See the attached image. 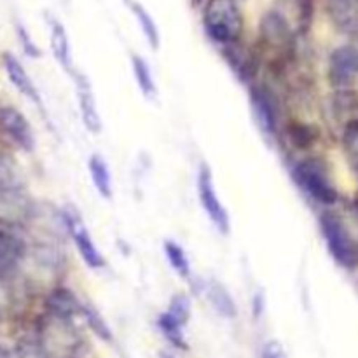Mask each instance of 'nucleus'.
Here are the masks:
<instances>
[{
  "mask_svg": "<svg viewBox=\"0 0 358 358\" xmlns=\"http://www.w3.org/2000/svg\"><path fill=\"white\" fill-rule=\"evenodd\" d=\"M203 21L208 37L224 45L238 41L243 28V17L236 0H210Z\"/></svg>",
  "mask_w": 358,
  "mask_h": 358,
  "instance_id": "1",
  "label": "nucleus"
},
{
  "mask_svg": "<svg viewBox=\"0 0 358 358\" xmlns=\"http://www.w3.org/2000/svg\"><path fill=\"white\" fill-rule=\"evenodd\" d=\"M320 229L334 261L346 269L357 268L358 245L341 217L332 212H324L320 217Z\"/></svg>",
  "mask_w": 358,
  "mask_h": 358,
  "instance_id": "2",
  "label": "nucleus"
},
{
  "mask_svg": "<svg viewBox=\"0 0 358 358\" xmlns=\"http://www.w3.org/2000/svg\"><path fill=\"white\" fill-rule=\"evenodd\" d=\"M294 177L304 192H308V196H311L315 201L322 205H334L338 201V189L332 184L331 175L320 159L308 157L297 163Z\"/></svg>",
  "mask_w": 358,
  "mask_h": 358,
  "instance_id": "3",
  "label": "nucleus"
},
{
  "mask_svg": "<svg viewBox=\"0 0 358 358\" xmlns=\"http://www.w3.org/2000/svg\"><path fill=\"white\" fill-rule=\"evenodd\" d=\"M198 196L203 210L210 217L213 226L217 227L220 234H227L231 229V219L227 213L226 206L219 199V194L213 185L212 170L206 164H201L198 171Z\"/></svg>",
  "mask_w": 358,
  "mask_h": 358,
  "instance_id": "4",
  "label": "nucleus"
},
{
  "mask_svg": "<svg viewBox=\"0 0 358 358\" xmlns=\"http://www.w3.org/2000/svg\"><path fill=\"white\" fill-rule=\"evenodd\" d=\"M62 217H63V224H65V227L69 229L70 236H72L73 243H76L83 261L86 262L91 269L105 268L103 255H101V252L98 250V247L94 245L93 238H91L87 227L84 226V220L80 219L79 213L69 208L63 212Z\"/></svg>",
  "mask_w": 358,
  "mask_h": 358,
  "instance_id": "5",
  "label": "nucleus"
},
{
  "mask_svg": "<svg viewBox=\"0 0 358 358\" xmlns=\"http://www.w3.org/2000/svg\"><path fill=\"white\" fill-rule=\"evenodd\" d=\"M0 133L27 152L35 149L34 129L17 108L0 107Z\"/></svg>",
  "mask_w": 358,
  "mask_h": 358,
  "instance_id": "6",
  "label": "nucleus"
},
{
  "mask_svg": "<svg viewBox=\"0 0 358 358\" xmlns=\"http://www.w3.org/2000/svg\"><path fill=\"white\" fill-rule=\"evenodd\" d=\"M358 77V49L343 45L332 51L329 59V80L336 87H346Z\"/></svg>",
  "mask_w": 358,
  "mask_h": 358,
  "instance_id": "7",
  "label": "nucleus"
},
{
  "mask_svg": "<svg viewBox=\"0 0 358 358\" xmlns=\"http://www.w3.org/2000/svg\"><path fill=\"white\" fill-rule=\"evenodd\" d=\"M250 107L261 131L268 136H275L278 128V110L273 94L266 87L252 86Z\"/></svg>",
  "mask_w": 358,
  "mask_h": 358,
  "instance_id": "8",
  "label": "nucleus"
},
{
  "mask_svg": "<svg viewBox=\"0 0 358 358\" xmlns=\"http://www.w3.org/2000/svg\"><path fill=\"white\" fill-rule=\"evenodd\" d=\"M76 94L77 105H79L80 119L90 133L96 135L101 131V117L98 112L96 101H94V93L91 83L83 73H76Z\"/></svg>",
  "mask_w": 358,
  "mask_h": 358,
  "instance_id": "9",
  "label": "nucleus"
},
{
  "mask_svg": "<svg viewBox=\"0 0 358 358\" xmlns=\"http://www.w3.org/2000/svg\"><path fill=\"white\" fill-rule=\"evenodd\" d=\"M84 303H80L76 297V294L70 289H55L45 299V310L49 311L55 320L69 322L77 315H83Z\"/></svg>",
  "mask_w": 358,
  "mask_h": 358,
  "instance_id": "10",
  "label": "nucleus"
},
{
  "mask_svg": "<svg viewBox=\"0 0 358 358\" xmlns=\"http://www.w3.org/2000/svg\"><path fill=\"white\" fill-rule=\"evenodd\" d=\"M3 66H6V72L7 76H9L13 86L16 87L21 94H24L28 100L34 101L35 105L41 107L42 105L41 93H38L37 86H35L34 80H31L30 76L27 73V70L23 69L20 59H17L14 55H10V52H6V55H3Z\"/></svg>",
  "mask_w": 358,
  "mask_h": 358,
  "instance_id": "11",
  "label": "nucleus"
},
{
  "mask_svg": "<svg viewBox=\"0 0 358 358\" xmlns=\"http://www.w3.org/2000/svg\"><path fill=\"white\" fill-rule=\"evenodd\" d=\"M24 252H27V247L21 238L0 229V275L13 271L24 257Z\"/></svg>",
  "mask_w": 358,
  "mask_h": 358,
  "instance_id": "12",
  "label": "nucleus"
},
{
  "mask_svg": "<svg viewBox=\"0 0 358 358\" xmlns=\"http://www.w3.org/2000/svg\"><path fill=\"white\" fill-rule=\"evenodd\" d=\"M206 297H208L210 304L215 310V313H219L220 317L227 318V320H233L238 315L236 303H234L233 296H231L229 290L219 282H210L206 285Z\"/></svg>",
  "mask_w": 358,
  "mask_h": 358,
  "instance_id": "13",
  "label": "nucleus"
},
{
  "mask_svg": "<svg viewBox=\"0 0 358 358\" xmlns=\"http://www.w3.org/2000/svg\"><path fill=\"white\" fill-rule=\"evenodd\" d=\"M51 51L55 58L58 59L59 65L66 72H73V62H72V51H70L69 35H66L65 27L59 21L51 20Z\"/></svg>",
  "mask_w": 358,
  "mask_h": 358,
  "instance_id": "14",
  "label": "nucleus"
},
{
  "mask_svg": "<svg viewBox=\"0 0 358 358\" xmlns=\"http://www.w3.org/2000/svg\"><path fill=\"white\" fill-rule=\"evenodd\" d=\"M87 168H90L91 180H93L94 189L100 192L101 198L110 199L114 194V189H112V173L108 170V164L100 154H93L87 161Z\"/></svg>",
  "mask_w": 358,
  "mask_h": 358,
  "instance_id": "15",
  "label": "nucleus"
},
{
  "mask_svg": "<svg viewBox=\"0 0 358 358\" xmlns=\"http://www.w3.org/2000/svg\"><path fill=\"white\" fill-rule=\"evenodd\" d=\"M28 203L20 191H0V219L16 222L28 215Z\"/></svg>",
  "mask_w": 358,
  "mask_h": 358,
  "instance_id": "16",
  "label": "nucleus"
},
{
  "mask_svg": "<svg viewBox=\"0 0 358 358\" xmlns=\"http://www.w3.org/2000/svg\"><path fill=\"white\" fill-rule=\"evenodd\" d=\"M262 35L271 44H283L289 41L290 30L285 17L278 13H269L262 17Z\"/></svg>",
  "mask_w": 358,
  "mask_h": 358,
  "instance_id": "17",
  "label": "nucleus"
},
{
  "mask_svg": "<svg viewBox=\"0 0 358 358\" xmlns=\"http://www.w3.org/2000/svg\"><path fill=\"white\" fill-rule=\"evenodd\" d=\"M23 177L14 157L0 152V191H21Z\"/></svg>",
  "mask_w": 358,
  "mask_h": 358,
  "instance_id": "18",
  "label": "nucleus"
},
{
  "mask_svg": "<svg viewBox=\"0 0 358 358\" xmlns=\"http://www.w3.org/2000/svg\"><path fill=\"white\" fill-rule=\"evenodd\" d=\"M131 66H133V76H135L136 84H138L140 91L143 93L145 98H156L157 94V87H156V80H154L152 72H150V66L142 56H131Z\"/></svg>",
  "mask_w": 358,
  "mask_h": 358,
  "instance_id": "19",
  "label": "nucleus"
},
{
  "mask_svg": "<svg viewBox=\"0 0 358 358\" xmlns=\"http://www.w3.org/2000/svg\"><path fill=\"white\" fill-rule=\"evenodd\" d=\"M157 327H159V331L163 332L164 338H166L171 345H175L177 348L182 350L187 348V343H185L184 338L185 325L182 324V322H178L177 318L171 317L168 311H164V313H161L159 317H157Z\"/></svg>",
  "mask_w": 358,
  "mask_h": 358,
  "instance_id": "20",
  "label": "nucleus"
},
{
  "mask_svg": "<svg viewBox=\"0 0 358 358\" xmlns=\"http://www.w3.org/2000/svg\"><path fill=\"white\" fill-rule=\"evenodd\" d=\"M163 250L168 262H170V266L173 268V271L177 273V275H180L182 278H189V276H191V261H189L187 254H185V250L182 248V245H178L177 241L168 240L164 241Z\"/></svg>",
  "mask_w": 358,
  "mask_h": 358,
  "instance_id": "21",
  "label": "nucleus"
},
{
  "mask_svg": "<svg viewBox=\"0 0 358 358\" xmlns=\"http://www.w3.org/2000/svg\"><path fill=\"white\" fill-rule=\"evenodd\" d=\"M131 9H133V13H135L136 20H138L140 27H142V31H143V35H145L147 42L150 44V48L152 49L159 48V30H157L152 16H150V14L147 13V10L140 6V3L133 2Z\"/></svg>",
  "mask_w": 358,
  "mask_h": 358,
  "instance_id": "22",
  "label": "nucleus"
},
{
  "mask_svg": "<svg viewBox=\"0 0 358 358\" xmlns=\"http://www.w3.org/2000/svg\"><path fill=\"white\" fill-rule=\"evenodd\" d=\"M83 317L86 320V324L90 325L91 331L101 338L103 341H112V331L107 325V322L103 320V317L100 315V311L96 308H93L91 304H84L83 306Z\"/></svg>",
  "mask_w": 358,
  "mask_h": 358,
  "instance_id": "23",
  "label": "nucleus"
},
{
  "mask_svg": "<svg viewBox=\"0 0 358 358\" xmlns=\"http://www.w3.org/2000/svg\"><path fill=\"white\" fill-rule=\"evenodd\" d=\"M168 313L173 318H177L178 322H182L184 325H187L192 313L191 299H189L185 294H177V296H173L170 301V306H168Z\"/></svg>",
  "mask_w": 358,
  "mask_h": 358,
  "instance_id": "24",
  "label": "nucleus"
},
{
  "mask_svg": "<svg viewBox=\"0 0 358 358\" xmlns=\"http://www.w3.org/2000/svg\"><path fill=\"white\" fill-rule=\"evenodd\" d=\"M343 142H345L346 154H348L350 161H352L353 168L358 173V121H350L346 124Z\"/></svg>",
  "mask_w": 358,
  "mask_h": 358,
  "instance_id": "25",
  "label": "nucleus"
},
{
  "mask_svg": "<svg viewBox=\"0 0 358 358\" xmlns=\"http://www.w3.org/2000/svg\"><path fill=\"white\" fill-rule=\"evenodd\" d=\"M290 140H292L297 147H303L304 149V147H310L311 143H313L315 133L310 126H294V129L290 128Z\"/></svg>",
  "mask_w": 358,
  "mask_h": 358,
  "instance_id": "26",
  "label": "nucleus"
},
{
  "mask_svg": "<svg viewBox=\"0 0 358 358\" xmlns=\"http://www.w3.org/2000/svg\"><path fill=\"white\" fill-rule=\"evenodd\" d=\"M16 34H17V38H20L21 48H23V51L27 52V56H30V58H38V56H41V49H38L37 44L31 41L30 34H28V30L21 23L16 24Z\"/></svg>",
  "mask_w": 358,
  "mask_h": 358,
  "instance_id": "27",
  "label": "nucleus"
},
{
  "mask_svg": "<svg viewBox=\"0 0 358 358\" xmlns=\"http://www.w3.org/2000/svg\"><path fill=\"white\" fill-rule=\"evenodd\" d=\"M261 358H289V357H287V352L282 346V343L271 339V341H268L264 346H262Z\"/></svg>",
  "mask_w": 358,
  "mask_h": 358,
  "instance_id": "28",
  "label": "nucleus"
},
{
  "mask_svg": "<svg viewBox=\"0 0 358 358\" xmlns=\"http://www.w3.org/2000/svg\"><path fill=\"white\" fill-rule=\"evenodd\" d=\"M252 306H254V315L255 317H261L262 313H264V308H266V299L264 296H262L261 292L255 294L254 299H252Z\"/></svg>",
  "mask_w": 358,
  "mask_h": 358,
  "instance_id": "29",
  "label": "nucleus"
},
{
  "mask_svg": "<svg viewBox=\"0 0 358 358\" xmlns=\"http://www.w3.org/2000/svg\"><path fill=\"white\" fill-rule=\"evenodd\" d=\"M194 2H199V0H194Z\"/></svg>",
  "mask_w": 358,
  "mask_h": 358,
  "instance_id": "30",
  "label": "nucleus"
}]
</instances>
